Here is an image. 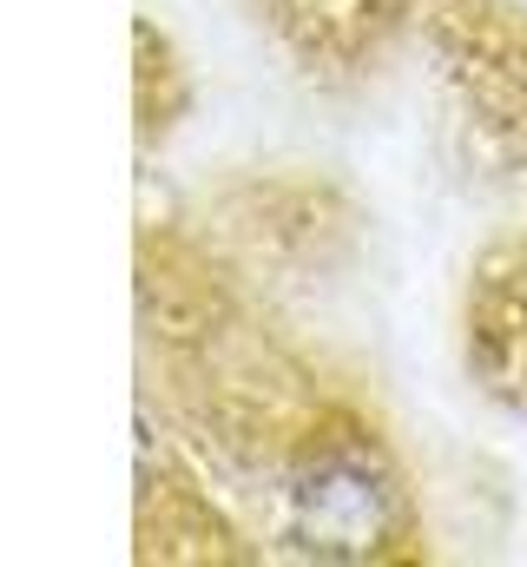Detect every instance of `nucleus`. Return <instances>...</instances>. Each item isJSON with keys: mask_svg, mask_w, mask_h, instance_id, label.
I'll use <instances>...</instances> for the list:
<instances>
[{"mask_svg": "<svg viewBox=\"0 0 527 567\" xmlns=\"http://www.w3.org/2000/svg\"><path fill=\"white\" fill-rule=\"evenodd\" d=\"M283 495H290L303 548H323V555H370L390 535L395 515V482L383 475L376 449L343 442V435L310 442L297 455Z\"/></svg>", "mask_w": 527, "mask_h": 567, "instance_id": "f257e3e1", "label": "nucleus"}]
</instances>
